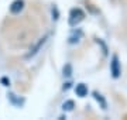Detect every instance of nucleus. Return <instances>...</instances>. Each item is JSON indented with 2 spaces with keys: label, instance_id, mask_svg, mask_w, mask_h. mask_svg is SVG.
I'll list each match as a JSON object with an SVG mask.
<instances>
[{
  "label": "nucleus",
  "instance_id": "1",
  "mask_svg": "<svg viewBox=\"0 0 127 120\" xmlns=\"http://www.w3.org/2000/svg\"><path fill=\"white\" fill-rule=\"evenodd\" d=\"M83 19H85V14H83V11L81 9L71 10V13H69V26L71 27H76Z\"/></svg>",
  "mask_w": 127,
  "mask_h": 120
},
{
  "label": "nucleus",
  "instance_id": "7",
  "mask_svg": "<svg viewBox=\"0 0 127 120\" xmlns=\"http://www.w3.org/2000/svg\"><path fill=\"white\" fill-rule=\"evenodd\" d=\"M62 107H64V110H68V112L72 110V109H73V102L72 100H66L62 105Z\"/></svg>",
  "mask_w": 127,
  "mask_h": 120
},
{
  "label": "nucleus",
  "instance_id": "5",
  "mask_svg": "<svg viewBox=\"0 0 127 120\" xmlns=\"http://www.w3.org/2000/svg\"><path fill=\"white\" fill-rule=\"evenodd\" d=\"M75 92H76L78 96L85 97L88 95V86L85 85V83H78L76 88H75Z\"/></svg>",
  "mask_w": 127,
  "mask_h": 120
},
{
  "label": "nucleus",
  "instance_id": "2",
  "mask_svg": "<svg viewBox=\"0 0 127 120\" xmlns=\"http://www.w3.org/2000/svg\"><path fill=\"white\" fill-rule=\"evenodd\" d=\"M110 72L113 75V78H119L122 74V68H120V62H119L117 55L112 57V62H110Z\"/></svg>",
  "mask_w": 127,
  "mask_h": 120
},
{
  "label": "nucleus",
  "instance_id": "4",
  "mask_svg": "<svg viewBox=\"0 0 127 120\" xmlns=\"http://www.w3.org/2000/svg\"><path fill=\"white\" fill-rule=\"evenodd\" d=\"M24 7V1L23 0H14L13 3H11V6H10V11L13 14H17L20 13L21 10H23Z\"/></svg>",
  "mask_w": 127,
  "mask_h": 120
},
{
  "label": "nucleus",
  "instance_id": "3",
  "mask_svg": "<svg viewBox=\"0 0 127 120\" xmlns=\"http://www.w3.org/2000/svg\"><path fill=\"white\" fill-rule=\"evenodd\" d=\"M45 41H47V35H44L42 38H40V40H38V41H37L35 44H34V45L31 47V48H30V52L27 54V58H31V57L35 55L37 52H38V51L41 50V47L45 44Z\"/></svg>",
  "mask_w": 127,
  "mask_h": 120
},
{
  "label": "nucleus",
  "instance_id": "8",
  "mask_svg": "<svg viewBox=\"0 0 127 120\" xmlns=\"http://www.w3.org/2000/svg\"><path fill=\"white\" fill-rule=\"evenodd\" d=\"M93 95H95L96 100H97V102H100V103H102V107H103V109H106V102H104V99H103V97H102V95H99V93H97V92H95V93H93Z\"/></svg>",
  "mask_w": 127,
  "mask_h": 120
},
{
  "label": "nucleus",
  "instance_id": "6",
  "mask_svg": "<svg viewBox=\"0 0 127 120\" xmlns=\"http://www.w3.org/2000/svg\"><path fill=\"white\" fill-rule=\"evenodd\" d=\"M81 37H82V31H81V30H75V31L72 32V35L69 37V42H71V44H73V42H78Z\"/></svg>",
  "mask_w": 127,
  "mask_h": 120
},
{
  "label": "nucleus",
  "instance_id": "9",
  "mask_svg": "<svg viewBox=\"0 0 127 120\" xmlns=\"http://www.w3.org/2000/svg\"><path fill=\"white\" fill-rule=\"evenodd\" d=\"M71 74H72V68H71L69 64H66L64 66V75H65V76H71Z\"/></svg>",
  "mask_w": 127,
  "mask_h": 120
}]
</instances>
